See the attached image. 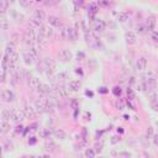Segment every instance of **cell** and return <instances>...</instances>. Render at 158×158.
I'll return each instance as SVG.
<instances>
[{
  "label": "cell",
  "mask_w": 158,
  "mask_h": 158,
  "mask_svg": "<svg viewBox=\"0 0 158 158\" xmlns=\"http://www.w3.org/2000/svg\"><path fill=\"white\" fill-rule=\"evenodd\" d=\"M43 68H45V71H46V74L47 77H52V74H53V72L56 69V62L50 58V57H47V58L43 59Z\"/></svg>",
  "instance_id": "1"
},
{
  "label": "cell",
  "mask_w": 158,
  "mask_h": 158,
  "mask_svg": "<svg viewBox=\"0 0 158 158\" xmlns=\"http://www.w3.org/2000/svg\"><path fill=\"white\" fill-rule=\"evenodd\" d=\"M25 119H26V116L22 110H17V109L11 110V121L14 124H19L21 121H24Z\"/></svg>",
  "instance_id": "2"
},
{
  "label": "cell",
  "mask_w": 158,
  "mask_h": 158,
  "mask_svg": "<svg viewBox=\"0 0 158 158\" xmlns=\"http://www.w3.org/2000/svg\"><path fill=\"white\" fill-rule=\"evenodd\" d=\"M22 111L25 114V116L26 119H34L36 117V114H37V111H36V109L34 106H31V105L29 104H24V109H22Z\"/></svg>",
  "instance_id": "3"
},
{
  "label": "cell",
  "mask_w": 158,
  "mask_h": 158,
  "mask_svg": "<svg viewBox=\"0 0 158 158\" xmlns=\"http://www.w3.org/2000/svg\"><path fill=\"white\" fill-rule=\"evenodd\" d=\"M1 99L4 103H11L15 100V94L10 89H3L1 90Z\"/></svg>",
  "instance_id": "4"
},
{
  "label": "cell",
  "mask_w": 158,
  "mask_h": 158,
  "mask_svg": "<svg viewBox=\"0 0 158 158\" xmlns=\"http://www.w3.org/2000/svg\"><path fill=\"white\" fill-rule=\"evenodd\" d=\"M58 58L62 62H71L73 59V53L69 50H62L58 52Z\"/></svg>",
  "instance_id": "5"
},
{
  "label": "cell",
  "mask_w": 158,
  "mask_h": 158,
  "mask_svg": "<svg viewBox=\"0 0 158 158\" xmlns=\"http://www.w3.org/2000/svg\"><path fill=\"white\" fill-rule=\"evenodd\" d=\"M125 40L127 42L129 45H135L136 42H137V35L134 31H126L125 32Z\"/></svg>",
  "instance_id": "6"
},
{
  "label": "cell",
  "mask_w": 158,
  "mask_h": 158,
  "mask_svg": "<svg viewBox=\"0 0 158 158\" xmlns=\"http://www.w3.org/2000/svg\"><path fill=\"white\" fill-rule=\"evenodd\" d=\"M22 58H24V62H25L27 66L34 64L35 61L37 59V58H36V57H35L32 53H31V52H30L29 50H27V51H25L24 53H22Z\"/></svg>",
  "instance_id": "7"
},
{
  "label": "cell",
  "mask_w": 158,
  "mask_h": 158,
  "mask_svg": "<svg viewBox=\"0 0 158 158\" xmlns=\"http://www.w3.org/2000/svg\"><path fill=\"white\" fill-rule=\"evenodd\" d=\"M46 101H47V99H40V98L35 100V109H36V111H37L38 114L45 113Z\"/></svg>",
  "instance_id": "8"
},
{
  "label": "cell",
  "mask_w": 158,
  "mask_h": 158,
  "mask_svg": "<svg viewBox=\"0 0 158 158\" xmlns=\"http://www.w3.org/2000/svg\"><path fill=\"white\" fill-rule=\"evenodd\" d=\"M40 32L46 38H50V37H52V36H53L55 31H53V29H52L51 25H47V26H41Z\"/></svg>",
  "instance_id": "9"
},
{
  "label": "cell",
  "mask_w": 158,
  "mask_h": 158,
  "mask_svg": "<svg viewBox=\"0 0 158 158\" xmlns=\"http://www.w3.org/2000/svg\"><path fill=\"white\" fill-rule=\"evenodd\" d=\"M37 90H38V93H40V94H42V95H48V94L53 93V90H52V88L48 85V84H46V83H41Z\"/></svg>",
  "instance_id": "10"
},
{
  "label": "cell",
  "mask_w": 158,
  "mask_h": 158,
  "mask_svg": "<svg viewBox=\"0 0 158 158\" xmlns=\"http://www.w3.org/2000/svg\"><path fill=\"white\" fill-rule=\"evenodd\" d=\"M27 84L30 85L31 89H34V90H37L38 87H40V84H41V82H40V79L36 78V77H29Z\"/></svg>",
  "instance_id": "11"
},
{
  "label": "cell",
  "mask_w": 158,
  "mask_h": 158,
  "mask_svg": "<svg viewBox=\"0 0 158 158\" xmlns=\"http://www.w3.org/2000/svg\"><path fill=\"white\" fill-rule=\"evenodd\" d=\"M47 21H48V25H51L52 27H61V26H62L59 17L55 16V15H50L48 19H47Z\"/></svg>",
  "instance_id": "12"
},
{
  "label": "cell",
  "mask_w": 158,
  "mask_h": 158,
  "mask_svg": "<svg viewBox=\"0 0 158 158\" xmlns=\"http://www.w3.org/2000/svg\"><path fill=\"white\" fill-rule=\"evenodd\" d=\"M93 29L94 31H96V32H101V31L105 30V22L103 20H95L94 21V24H93Z\"/></svg>",
  "instance_id": "13"
},
{
  "label": "cell",
  "mask_w": 158,
  "mask_h": 158,
  "mask_svg": "<svg viewBox=\"0 0 158 158\" xmlns=\"http://www.w3.org/2000/svg\"><path fill=\"white\" fill-rule=\"evenodd\" d=\"M45 148L48 151V152H55L57 150V145H56V142L53 140H50V138H47L45 141Z\"/></svg>",
  "instance_id": "14"
},
{
  "label": "cell",
  "mask_w": 158,
  "mask_h": 158,
  "mask_svg": "<svg viewBox=\"0 0 158 158\" xmlns=\"http://www.w3.org/2000/svg\"><path fill=\"white\" fill-rule=\"evenodd\" d=\"M136 68H137L138 71H145L147 68V59L145 57H140V58L136 61Z\"/></svg>",
  "instance_id": "15"
},
{
  "label": "cell",
  "mask_w": 158,
  "mask_h": 158,
  "mask_svg": "<svg viewBox=\"0 0 158 158\" xmlns=\"http://www.w3.org/2000/svg\"><path fill=\"white\" fill-rule=\"evenodd\" d=\"M11 130V126H10V121L9 120H3L1 119V122H0V131L1 134H6Z\"/></svg>",
  "instance_id": "16"
},
{
  "label": "cell",
  "mask_w": 158,
  "mask_h": 158,
  "mask_svg": "<svg viewBox=\"0 0 158 158\" xmlns=\"http://www.w3.org/2000/svg\"><path fill=\"white\" fill-rule=\"evenodd\" d=\"M15 50H16V42L10 41L6 45V47H5V53H6L8 56H10V55H13L14 52H16Z\"/></svg>",
  "instance_id": "17"
},
{
  "label": "cell",
  "mask_w": 158,
  "mask_h": 158,
  "mask_svg": "<svg viewBox=\"0 0 158 158\" xmlns=\"http://www.w3.org/2000/svg\"><path fill=\"white\" fill-rule=\"evenodd\" d=\"M32 17L37 19L38 21H41V22H43V21L46 20V13L43 11V10H40V9H37V10H35V11H34Z\"/></svg>",
  "instance_id": "18"
},
{
  "label": "cell",
  "mask_w": 158,
  "mask_h": 158,
  "mask_svg": "<svg viewBox=\"0 0 158 158\" xmlns=\"http://www.w3.org/2000/svg\"><path fill=\"white\" fill-rule=\"evenodd\" d=\"M80 87H82V84L79 80H71L69 84H68V89L71 92H78L80 89Z\"/></svg>",
  "instance_id": "19"
},
{
  "label": "cell",
  "mask_w": 158,
  "mask_h": 158,
  "mask_svg": "<svg viewBox=\"0 0 158 158\" xmlns=\"http://www.w3.org/2000/svg\"><path fill=\"white\" fill-rule=\"evenodd\" d=\"M61 37L64 41H69V27L68 26H61Z\"/></svg>",
  "instance_id": "20"
},
{
  "label": "cell",
  "mask_w": 158,
  "mask_h": 158,
  "mask_svg": "<svg viewBox=\"0 0 158 158\" xmlns=\"http://www.w3.org/2000/svg\"><path fill=\"white\" fill-rule=\"evenodd\" d=\"M146 27H147V30L148 31H153L155 30V27H156V19L155 17H148L146 20Z\"/></svg>",
  "instance_id": "21"
},
{
  "label": "cell",
  "mask_w": 158,
  "mask_h": 158,
  "mask_svg": "<svg viewBox=\"0 0 158 158\" xmlns=\"http://www.w3.org/2000/svg\"><path fill=\"white\" fill-rule=\"evenodd\" d=\"M116 19H117L119 22H126V21L129 20V14L125 13V11H121L116 15Z\"/></svg>",
  "instance_id": "22"
},
{
  "label": "cell",
  "mask_w": 158,
  "mask_h": 158,
  "mask_svg": "<svg viewBox=\"0 0 158 158\" xmlns=\"http://www.w3.org/2000/svg\"><path fill=\"white\" fill-rule=\"evenodd\" d=\"M53 134L56 136V138H59V140H66V137H67V134L64 132V130H62V129H57Z\"/></svg>",
  "instance_id": "23"
},
{
  "label": "cell",
  "mask_w": 158,
  "mask_h": 158,
  "mask_svg": "<svg viewBox=\"0 0 158 158\" xmlns=\"http://www.w3.org/2000/svg\"><path fill=\"white\" fill-rule=\"evenodd\" d=\"M1 119L3 120L11 121V110H10V109H3V111H1Z\"/></svg>",
  "instance_id": "24"
},
{
  "label": "cell",
  "mask_w": 158,
  "mask_h": 158,
  "mask_svg": "<svg viewBox=\"0 0 158 158\" xmlns=\"http://www.w3.org/2000/svg\"><path fill=\"white\" fill-rule=\"evenodd\" d=\"M9 0H1V4H0V11H1L3 15L6 14L8 8H9Z\"/></svg>",
  "instance_id": "25"
},
{
  "label": "cell",
  "mask_w": 158,
  "mask_h": 158,
  "mask_svg": "<svg viewBox=\"0 0 158 158\" xmlns=\"http://www.w3.org/2000/svg\"><path fill=\"white\" fill-rule=\"evenodd\" d=\"M147 27H146V25H142V24H137L136 25V32H137L138 35H145L147 32Z\"/></svg>",
  "instance_id": "26"
},
{
  "label": "cell",
  "mask_w": 158,
  "mask_h": 158,
  "mask_svg": "<svg viewBox=\"0 0 158 158\" xmlns=\"http://www.w3.org/2000/svg\"><path fill=\"white\" fill-rule=\"evenodd\" d=\"M3 148H4V152L13 151V150H14V145H13L9 140H5V141H4V143H3Z\"/></svg>",
  "instance_id": "27"
},
{
  "label": "cell",
  "mask_w": 158,
  "mask_h": 158,
  "mask_svg": "<svg viewBox=\"0 0 158 158\" xmlns=\"http://www.w3.org/2000/svg\"><path fill=\"white\" fill-rule=\"evenodd\" d=\"M115 108L119 109V110H124L125 109V101L122 99H117L116 101H115Z\"/></svg>",
  "instance_id": "28"
},
{
  "label": "cell",
  "mask_w": 158,
  "mask_h": 158,
  "mask_svg": "<svg viewBox=\"0 0 158 158\" xmlns=\"http://www.w3.org/2000/svg\"><path fill=\"white\" fill-rule=\"evenodd\" d=\"M9 58H10V63L17 64V62H19V55H17V52H14L13 55H10Z\"/></svg>",
  "instance_id": "29"
},
{
  "label": "cell",
  "mask_w": 158,
  "mask_h": 158,
  "mask_svg": "<svg viewBox=\"0 0 158 158\" xmlns=\"http://www.w3.org/2000/svg\"><path fill=\"white\" fill-rule=\"evenodd\" d=\"M96 156V151L94 150V148H87V151H85V157H88V158H94Z\"/></svg>",
  "instance_id": "30"
},
{
  "label": "cell",
  "mask_w": 158,
  "mask_h": 158,
  "mask_svg": "<svg viewBox=\"0 0 158 158\" xmlns=\"http://www.w3.org/2000/svg\"><path fill=\"white\" fill-rule=\"evenodd\" d=\"M77 40V30L69 27V41H76Z\"/></svg>",
  "instance_id": "31"
},
{
  "label": "cell",
  "mask_w": 158,
  "mask_h": 158,
  "mask_svg": "<svg viewBox=\"0 0 158 158\" xmlns=\"http://www.w3.org/2000/svg\"><path fill=\"white\" fill-rule=\"evenodd\" d=\"M10 27V24H9V21L4 17V15H3V19H1V30L4 31H6Z\"/></svg>",
  "instance_id": "32"
},
{
  "label": "cell",
  "mask_w": 158,
  "mask_h": 158,
  "mask_svg": "<svg viewBox=\"0 0 158 158\" xmlns=\"http://www.w3.org/2000/svg\"><path fill=\"white\" fill-rule=\"evenodd\" d=\"M153 135H155L153 127H148V129H147V131H146V138H147V140H152Z\"/></svg>",
  "instance_id": "33"
},
{
  "label": "cell",
  "mask_w": 158,
  "mask_h": 158,
  "mask_svg": "<svg viewBox=\"0 0 158 158\" xmlns=\"http://www.w3.org/2000/svg\"><path fill=\"white\" fill-rule=\"evenodd\" d=\"M66 79H67V73L61 72L59 74H57V80H58V82H64Z\"/></svg>",
  "instance_id": "34"
},
{
  "label": "cell",
  "mask_w": 158,
  "mask_h": 158,
  "mask_svg": "<svg viewBox=\"0 0 158 158\" xmlns=\"http://www.w3.org/2000/svg\"><path fill=\"white\" fill-rule=\"evenodd\" d=\"M151 106H152V109H153L156 113H158V99L152 100V101H151Z\"/></svg>",
  "instance_id": "35"
},
{
  "label": "cell",
  "mask_w": 158,
  "mask_h": 158,
  "mask_svg": "<svg viewBox=\"0 0 158 158\" xmlns=\"http://www.w3.org/2000/svg\"><path fill=\"white\" fill-rule=\"evenodd\" d=\"M151 38H152V40H153L155 42H158V31H152Z\"/></svg>",
  "instance_id": "36"
},
{
  "label": "cell",
  "mask_w": 158,
  "mask_h": 158,
  "mask_svg": "<svg viewBox=\"0 0 158 158\" xmlns=\"http://www.w3.org/2000/svg\"><path fill=\"white\" fill-rule=\"evenodd\" d=\"M71 106H72L73 109H76V110L79 108V104H78V101H77L76 99H72V101H71Z\"/></svg>",
  "instance_id": "37"
},
{
  "label": "cell",
  "mask_w": 158,
  "mask_h": 158,
  "mask_svg": "<svg viewBox=\"0 0 158 158\" xmlns=\"http://www.w3.org/2000/svg\"><path fill=\"white\" fill-rule=\"evenodd\" d=\"M19 1H20L21 6H24V8H27L30 5V0H19Z\"/></svg>",
  "instance_id": "38"
},
{
  "label": "cell",
  "mask_w": 158,
  "mask_h": 158,
  "mask_svg": "<svg viewBox=\"0 0 158 158\" xmlns=\"http://www.w3.org/2000/svg\"><path fill=\"white\" fill-rule=\"evenodd\" d=\"M113 93H114L116 96H119L120 94H121V88H120V87H115V88L113 89Z\"/></svg>",
  "instance_id": "39"
},
{
  "label": "cell",
  "mask_w": 158,
  "mask_h": 158,
  "mask_svg": "<svg viewBox=\"0 0 158 158\" xmlns=\"http://www.w3.org/2000/svg\"><path fill=\"white\" fill-rule=\"evenodd\" d=\"M108 4H109L108 0H98V5H100V6H106Z\"/></svg>",
  "instance_id": "40"
},
{
  "label": "cell",
  "mask_w": 158,
  "mask_h": 158,
  "mask_svg": "<svg viewBox=\"0 0 158 158\" xmlns=\"http://www.w3.org/2000/svg\"><path fill=\"white\" fill-rule=\"evenodd\" d=\"M152 141H153V145L158 147V134H155L153 137H152Z\"/></svg>",
  "instance_id": "41"
},
{
  "label": "cell",
  "mask_w": 158,
  "mask_h": 158,
  "mask_svg": "<svg viewBox=\"0 0 158 158\" xmlns=\"http://www.w3.org/2000/svg\"><path fill=\"white\" fill-rule=\"evenodd\" d=\"M132 155L130 153V152H120L119 153V157H131Z\"/></svg>",
  "instance_id": "42"
},
{
  "label": "cell",
  "mask_w": 158,
  "mask_h": 158,
  "mask_svg": "<svg viewBox=\"0 0 158 158\" xmlns=\"http://www.w3.org/2000/svg\"><path fill=\"white\" fill-rule=\"evenodd\" d=\"M6 82V71H3L1 73V83H5Z\"/></svg>",
  "instance_id": "43"
},
{
  "label": "cell",
  "mask_w": 158,
  "mask_h": 158,
  "mask_svg": "<svg viewBox=\"0 0 158 158\" xmlns=\"http://www.w3.org/2000/svg\"><path fill=\"white\" fill-rule=\"evenodd\" d=\"M101 147H103L101 145H96V146H95V151H96V153H100V152L103 151Z\"/></svg>",
  "instance_id": "44"
},
{
  "label": "cell",
  "mask_w": 158,
  "mask_h": 158,
  "mask_svg": "<svg viewBox=\"0 0 158 158\" xmlns=\"http://www.w3.org/2000/svg\"><path fill=\"white\" fill-rule=\"evenodd\" d=\"M127 95H129L131 99L134 98V92H132V89H131V88H129V89H127Z\"/></svg>",
  "instance_id": "45"
},
{
  "label": "cell",
  "mask_w": 158,
  "mask_h": 158,
  "mask_svg": "<svg viewBox=\"0 0 158 158\" xmlns=\"http://www.w3.org/2000/svg\"><path fill=\"white\" fill-rule=\"evenodd\" d=\"M119 141H120V137H117V136H114L113 140H111L113 143H116V142H119Z\"/></svg>",
  "instance_id": "46"
},
{
  "label": "cell",
  "mask_w": 158,
  "mask_h": 158,
  "mask_svg": "<svg viewBox=\"0 0 158 158\" xmlns=\"http://www.w3.org/2000/svg\"><path fill=\"white\" fill-rule=\"evenodd\" d=\"M16 129H17V130H16V131H17V132H21V131H22V126H21V125H20V126H17V127H16Z\"/></svg>",
  "instance_id": "47"
},
{
  "label": "cell",
  "mask_w": 158,
  "mask_h": 158,
  "mask_svg": "<svg viewBox=\"0 0 158 158\" xmlns=\"http://www.w3.org/2000/svg\"><path fill=\"white\" fill-rule=\"evenodd\" d=\"M35 142H36V140H35V137H32V140H31V141H29V143H31V145H34V143H35Z\"/></svg>",
  "instance_id": "48"
},
{
  "label": "cell",
  "mask_w": 158,
  "mask_h": 158,
  "mask_svg": "<svg viewBox=\"0 0 158 158\" xmlns=\"http://www.w3.org/2000/svg\"><path fill=\"white\" fill-rule=\"evenodd\" d=\"M15 1H16V0H9V3H11V4H14Z\"/></svg>",
  "instance_id": "49"
},
{
  "label": "cell",
  "mask_w": 158,
  "mask_h": 158,
  "mask_svg": "<svg viewBox=\"0 0 158 158\" xmlns=\"http://www.w3.org/2000/svg\"><path fill=\"white\" fill-rule=\"evenodd\" d=\"M37 1H42V0H37Z\"/></svg>",
  "instance_id": "50"
},
{
  "label": "cell",
  "mask_w": 158,
  "mask_h": 158,
  "mask_svg": "<svg viewBox=\"0 0 158 158\" xmlns=\"http://www.w3.org/2000/svg\"><path fill=\"white\" fill-rule=\"evenodd\" d=\"M157 126H158V121H157Z\"/></svg>",
  "instance_id": "51"
}]
</instances>
